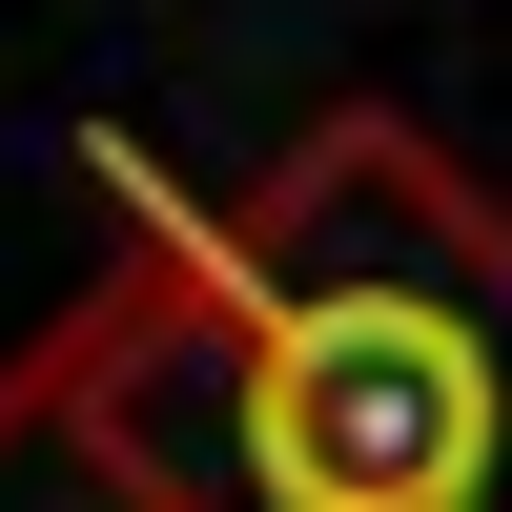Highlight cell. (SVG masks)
Listing matches in <instances>:
<instances>
[{
    "mask_svg": "<svg viewBox=\"0 0 512 512\" xmlns=\"http://www.w3.org/2000/svg\"><path fill=\"white\" fill-rule=\"evenodd\" d=\"M0 512H164V492H123L103 451H62V431H41L21 390H0Z\"/></svg>",
    "mask_w": 512,
    "mask_h": 512,
    "instance_id": "7a4b0ae2",
    "label": "cell"
},
{
    "mask_svg": "<svg viewBox=\"0 0 512 512\" xmlns=\"http://www.w3.org/2000/svg\"><path fill=\"white\" fill-rule=\"evenodd\" d=\"M21 410L164 512H512V226L410 123H328L246 205H144Z\"/></svg>",
    "mask_w": 512,
    "mask_h": 512,
    "instance_id": "6da1fadb",
    "label": "cell"
}]
</instances>
